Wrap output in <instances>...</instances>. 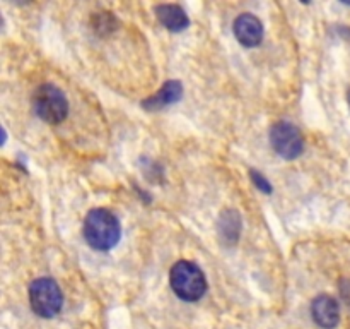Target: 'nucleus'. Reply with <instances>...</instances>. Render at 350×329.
Instances as JSON below:
<instances>
[{"label":"nucleus","instance_id":"8","mask_svg":"<svg viewBox=\"0 0 350 329\" xmlns=\"http://www.w3.org/2000/svg\"><path fill=\"white\" fill-rule=\"evenodd\" d=\"M154 12H156L157 21L166 29L173 31V33L185 31L188 27V24H190L187 12L180 5H176V3H161V5L156 7Z\"/></svg>","mask_w":350,"mask_h":329},{"label":"nucleus","instance_id":"12","mask_svg":"<svg viewBox=\"0 0 350 329\" xmlns=\"http://www.w3.org/2000/svg\"><path fill=\"white\" fill-rule=\"evenodd\" d=\"M347 101H349V105H350V89H349V95H347Z\"/></svg>","mask_w":350,"mask_h":329},{"label":"nucleus","instance_id":"1","mask_svg":"<svg viewBox=\"0 0 350 329\" xmlns=\"http://www.w3.org/2000/svg\"><path fill=\"white\" fill-rule=\"evenodd\" d=\"M82 235L92 249L106 252L120 242L122 226H120L118 218L109 209L96 208L91 209L84 218Z\"/></svg>","mask_w":350,"mask_h":329},{"label":"nucleus","instance_id":"3","mask_svg":"<svg viewBox=\"0 0 350 329\" xmlns=\"http://www.w3.org/2000/svg\"><path fill=\"white\" fill-rule=\"evenodd\" d=\"M29 304L40 317H55L62 310L64 295L57 281L51 278H38L29 284Z\"/></svg>","mask_w":350,"mask_h":329},{"label":"nucleus","instance_id":"4","mask_svg":"<svg viewBox=\"0 0 350 329\" xmlns=\"http://www.w3.org/2000/svg\"><path fill=\"white\" fill-rule=\"evenodd\" d=\"M33 108L43 122L55 125L67 117L68 101L60 88L53 84H41L33 95Z\"/></svg>","mask_w":350,"mask_h":329},{"label":"nucleus","instance_id":"2","mask_svg":"<svg viewBox=\"0 0 350 329\" xmlns=\"http://www.w3.org/2000/svg\"><path fill=\"white\" fill-rule=\"evenodd\" d=\"M174 295L185 302H197L207 291V280L200 267L191 260H178L170 273Z\"/></svg>","mask_w":350,"mask_h":329},{"label":"nucleus","instance_id":"7","mask_svg":"<svg viewBox=\"0 0 350 329\" xmlns=\"http://www.w3.org/2000/svg\"><path fill=\"white\" fill-rule=\"evenodd\" d=\"M311 315L313 321L323 329H334L340 321V310L338 304L330 295H320L311 304Z\"/></svg>","mask_w":350,"mask_h":329},{"label":"nucleus","instance_id":"6","mask_svg":"<svg viewBox=\"0 0 350 329\" xmlns=\"http://www.w3.org/2000/svg\"><path fill=\"white\" fill-rule=\"evenodd\" d=\"M232 31H234L236 40L246 48L258 47L263 40V24L253 14H241L236 17Z\"/></svg>","mask_w":350,"mask_h":329},{"label":"nucleus","instance_id":"5","mask_svg":"<svg viewBox=\"0 0 350 329\" xmlns=\"http://www.w3.org/2000/svg\"><path fill=\"white\" fill-rule=\"evenodd\" d=\"M270 144L273 151L284 160H296L304 149L301 130L289 122H277L270 129Z\"/></svg>","mask_w":350,"mask_h":329},{"label":"nucleus","instance_id":"9","mask_svg":"<svg viewBox=\"0 0 350 329\" xmlns=\"http://www.w3.org/2000/svg\"><path fill=\"white\" fill-rule=\"evenodd\" d=\"M183 95V86L180 81H167L154 96L142 101V106L147 110H159L167 105H173Z\"/></svg>","mask_w":350,"mask_h":329},{"label":"nucleus","instance_id":"10","mask_svg":"<svg viewBox=\"0 0 350 329\" xmlns=\"http://www.w3.org/2000/svg\"><path fill=\"white\" fill-rule=\"evenodd\" d=\"M241 232V216L236 211H224L219 219V233L222 240L229 243H234Z\"/></svg>","mask_w":350,"mask_h":329},{"label":"nucleus","instance_id":"11","mask_svg":"<svg viewBox=\"0 0 350 329\" xmlns=\"http://www.w3.org/2000/svg\"><path fill=\"white\" fill-rule=\"evenodd\" d=\"M250 177H252L253 184H255L260 191L265 192V194H270V192H272V185H270V182L267 180V178L260 173V171L250 170Z\"/></svg>","mask_w":350,"mask_h":329}]
</instances>
